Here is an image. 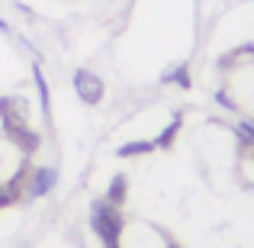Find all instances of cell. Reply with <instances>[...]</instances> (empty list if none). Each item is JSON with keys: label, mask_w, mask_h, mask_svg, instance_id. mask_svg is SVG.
<instances>
[{"label": "cell", "mask_w": 254, "mask_h": 248, "mask_svg": "<svg viewBox=\"0 0 254 248\" xmlns=\"http://www.w3.org/2000/svg\"><path fill=\"white\" fill-rule=\"evenodd\" d=\"M126 216L119 206H110L106 200H97L90 206V229L97 232V239L103 248H123V232H126Z\"/></svg>", "instance_id": "obj_1"}, {"label": "cell", "mask_w": 254, "mask_h": 248, "mask_svg": "<svg viewBox=\"0 0 254 248\" xmlns=\"http://www.w3.org/2000/svg\"><path fill=\"white\" fill-rule=\"evenodd\" d=\"M74 93L81 97V103L97 106L100 100H103V93H106V84H103V78H100L97 71L77 68V71H74Z\"/></svg>", "instance_id": "obj_2"}, {"label": "cell", "mask_w": 254, "mask_h": 248, "mask_svg": "<svg viewBox=\"0 0 254 248\" xmlns=\"http://www.w3.org/2000/svg\"><path fill=\"white\" fill-rule=\"evenodd\" d=\"M3 136L10 139V142L16 145L19 152H26V155H36L39 145H42V136H39V132L32 129L29 123H13V126H3Z\"/></svg>", "instance_id": "obj_3"}, {"label": "cell", "mask_w": 254, "mask_h": 248, "mask_svg": "<svg viewBox=\"0 0 254 248\" xmlns=\"http://www.w3.org/2000/svg\"><path fill=\"white\" fill-rule=\"evenodd\" d=\"M55 184H58V167H52V165L36 167L29 180V197H45V193L55 190Z\"/></svg>", "instance_id": "obj_4"}, {"label": "cell", "mask_w": 254, "mask_h": 248, "mask_svg": "<svg viewBox=\"0 0 254 248\" xmlns=\"http://www.w3.org/2000/svg\"><path fill=\"white\" fill-rule=\"evenodd\" d=\"M126 197H129V177H126V174H113V180H110V187H106V197L103 200L110 206H119V210H123Z\"/></svg>", "instance_id": "obj_5"}, {"label": "cell", "mask_w": 254, "mask_h": 248, "mask_svg": "<svg viewBox=\"0 0 254 248\" xmlns=\"http://www.w3.org/2000/svg\"><path fill=\"white\" fill-rule=\"evenodd\" d=\"M180 129H184V113H174V119L164 126L161 132H158V139H151V142H155V149H171V145L177 142Z\"/></svg>", "instance_id": "obj_6"}, {"label": "cell", "mask_w": 254, "mask_h": 248, "mask_svg": "<svg viewBox=\"0 0 254 248\" xmlns=\"http://www.w3.org/2000/svg\"><path fill=\"white\" fill-rule=\"evenodd\" d=\"M32 81H36V93H39V106H42V116L52 113V93H49V81L42 75V65H32Z\"/></svg>", "instance_id": "obj_7"}, {"label": "cell", "mask_w": 254, "mask_h": 248, "mask_svg": "<svg viewBox=\"0 0 254 248\" xmlns=\"http://www.w3.org/2000/svg\"><path fill=\"white\" fill-rule=\"evenodd\" d=\"M155 152V142L151 139H132V142H123L116 149L119 158H142V155H151Z\"/></svg>", "instance_id": "obj_8"}, {"label": "cell", "mask_w": 254, "mask_h": 248, "mask_svg": "<svg viewBox=\"0 0 254 248\" xmlns=\"http://www.w3.org/2000/svg\"><path fill=\"white\" fill-rule=\"evenodd\" d=\"M235 136H238V145L248 158H254V119H242L235 126Z\"/></svg>", "instance_id": "obj_9"}, {"label": "cell", "mask_w": 254, "mask_h": 248, "mask_svg": "<svg viewBox=\"0 0 254 248\" xmlns=\"http://www.w3.org/2000/svg\"><path fill=\"white\" fill-rule=\"evenodd\" d=\"M161 84H177V87H184V90H190V87H193L190 68H187V65H177V68L164 71V75H161Z\"/></svg>", "instance_id": "obj_10"}, {"label": "cell", "mask_w": 254, "mask_h": 248, "mask_svg": "<svg viewBox=\"0 0 254 248\" xmlns=\"http://www.w3.org/2000/svg\"><path fill=\"white\" fill-rule=\"evenodd\" d=\"M216 103H219V106H225L229 113H238V103L229 97V90H225V87H222V90H216Z\"/></svg>", "instance_id": "obj_11"}, {"label": "cell", "mask_w": 254, "mask_h": 248, "mask_svg": "<svg viewBox=\"0 0 254 248\" xmlns=\"http://www.w3.org/2000/svg\"><path fill=\"white\" fill-rule=\"evenodd\" d=\"M13 200H16V197H13V193H10V190H6V187H3V184H0V210H3V206H10V203H13Z\"/></svg>", "instance_id": "obj_12"}, {"label": "cell", "mask_w": 254, "mask_h": 248, "mask_svg": "<svg viewBox=\"0 0 254 248\" xmlns=\"http://www.w3.org/2000/svg\"><path fill=\"white\" fill-rule=\"evenodd\" d=\"M0 32H3V36H10V23H6L3 16H0Z\"/></svg>", "instance_id": "obj_13"}, {"label": "cell", "mask_w": 254, "mask_h": 248, "mask_svg": "<svg viewBox=\"0 0 254 248\" xmlns=\"http://www.w3.org/2000/svg\"><path fill=\"white\" fill-rule=\"evenodd\" d=\"M164 248H180V245L174 242V239H168V242H164Z\"/></svg>", "instance_id": "obj_14"}]
</instances>
